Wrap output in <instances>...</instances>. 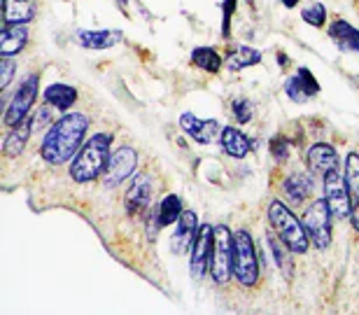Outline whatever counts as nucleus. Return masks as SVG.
<instances>
[{
    "label": "nucleus",
    "instance_id": "f257e3e1",
    "mask_svg": "<svg viewBox=\"0 0 359 315\" xmlns=\"http://www.w3.org/2000/svg\"><path fill=\"white\" fill-rule=\"evenodd\" d=\"M89 128V117L82 112H66L47 128L40 145V156L52 166H61L75 159L84 145V135Z\"/></svg>",
    "mask_w": 359,
    "mask_h": 315
},
{
    "label": "nucleus",
    "instance_id": "f03ea898",
    "mask_svg": "<svg viewBox=\"0 0 359 315\" xmlns=\"http://www.w3.org/2000/svg\"><path fill=\"white\" fill-rule=\"evenodd\" d=\"M112 138V133H96L80 147V152L70 161V177L77 185L93 182L96 177L105 173V166L110 161Z\"/></svg>",
    "mask_w": 359,
    "mask_h": 315
},
{
    "label": "nucleus",
    "instance_id": "7ed1b4c3",
    "mask_svg": "<svg viewBox=\"0 0 359 315\" xmlns=\"http://www.w3.org/2000/svg\"><path fill=\"white\" fill-rule=\"evenodd\" d=\"M269 222H271V227L276 229V234L280 236V241H283L292 253H299V255L308 253L311 239H308L304 220H299L297 215L287 208V203H283L280 199H273L269 203Z\"/></svg>",
    "mask_w": 359,
    "mask_h": 315
},
{
    "label": "nucleus",
    "instance_id": "20e7f679",
    "mask_svg": "<svg viewBox=\"0 0 359 315\" xmlns=\"http://www.w3.org/2000/svg\"><path fill=\"white\" fill-rule=\"evenodd\" d=\"M233 278L243 288H255L259 281V262L248 229H238L233 234Z\"/></svg>",
    "mask_w": 359,
    "mask_h": 315
},
{
    "label": "nucleus",
    "instance_id": "39448f33",
    "mask_svg": "<svg viewBox=\"0 0 359 315\" xmlns=\"http://www.w3.org/2000/svg\"><path fill=\"white\" fill-rule=\"evenodd\" d=\"M210 276L217 285H226L233 276V234L226 224L215 227L212 257H210Z\"/></svg>",
    "mask_w": 359,
    "mask_h": 315
},
{
    "label": "nucleus",
    "instance_id": "423d86ee",
    "mask_svg": "<svg viewBox=\"0 0 359 315\" xmlns=\"http://www.w3.org/2000/svg\"><path fill=\"white\" fill-rule=\"evenodd\" d=\"M332 220H334V213L329 208L327 199L313 201L304 213V227L308 232V239H311V243L318 250H327L332 246V239H334Z\"/></svg>",
    "mask_w": 359,
    "mask_h": 315
},
{
    "label": "nucleus",
    "instance_id": "0eeeda50",
    "mask_svg": "<svg viewBox=\"0 0 359 315\" xmlns=\"http://www.w3.org/2000/svg\"><path fill=\"white\" fill-rule=\"evenodd\" d=\"M38 94H40V77L35 73L26 75L5 105V112H3L5 126H14V124H19V121H24L28 117V112H31V107L35 105Z\"/></svg>",
    "mask_w": 359,
    "mask_h": 315
},
{
    "label": "nucleus",
    "instance_id": "6e6552de",
    "mask_svg": "<svg viewBox=\"0 0 359 315\" xmlns=\"http://www.w3.org/2000/svg\"><path fill=\"white\" fill-rule=\"evenodd\" d=\"M325 199L336 220H346L353 215V196L348 192L346 177L339 175V168L325 175Z\"/></svg>",
    "mask_w": 359,
    "mask_h": 315
},
{
    "label": "nucleus",
    "instance_id": "1a4fd4ad",
    "mask_svg": "<svg viewBox=\"0 0 359 315\" xmlns=\"http://www.w3.org/2000/svg\"><path fill=\"white\" fill-rule=\"evenodd\" d=\"M138 166V154L133 147H119L117 152L110 154V161L105 166L103 182L105 187H119L124 180H131Z\"/></svg>",
    "mask_w": 359,
    "mask_h": 315
},
{
    "label": "nucleus",
    "instance_id": "9d476101",
    "mask_svg": "<svg viewBox=\"0 0 359 315\" xmlns=\"http://www.w3.org/2000/svg\"><path fill=\"white\" fill-rule=\"evenodd\" d=\"M212 239H215V227L201 224L196 241H194V246H191V257H189V271H191L194 281H203L205 271H210Z\"/></svg>",
    "mask_w": 359,
    "mask_h": 315
},
{
    "label": "nucleus",
    "instance_id": "9b49d317",
    "mask_svg": "<svg viewBox=\"0 0 359 315\" xmlns=\"http://www.w3.org/2000/svg\"><path fill=\"white\" fill-rule=\"evenodd\" d=\"M180 126H182V131L187 135H191V138L201 142V145H210V142L219 140V135H222L219 121L198 119L196 114H191V112H184L182 117H180Z\"/></svg>",
    "mask_w": 359,
    "mask_h": 315
},
{
    "label": "nucleus",
    "instance_id": "f8f14e48",
    "mask_svg": "<svg viewBox=\"0 0 359 315\" xmlns=\"http://www.w3.org/2000/svg\"><path fill=\"white\" fill-rule=\"evenodd\" d=\"M285 94L292 98L294 103H308L313 96L320 94V82L308 68H299L297 75L285 80Z\"/></svg>",
    "mask_w": 359,
    "mask_h": 315
},
{
    "label": "nucleus",
    "instance_id": "ddd939ff",
    "mask_svg": "<svg viewBox=\"0 0 359 315\" xmlns=\"http://www.w3.org/2000/svg\"><path fill=\"white\" fill-rule=\"evenodd\" d=\"M152 203V177L147 173H135L126 189V210L131 215H140Z\"/></svg>",
    "mask_w": 359,
    "mask_h": 315
},
{
    "label": "nucleus",
    "instance_id": "4468645a",
    "mask_svg": "<svg viewBox=\"0 0 359 315\" xmlns=\"http://www.w3.org/2000/svg\"><path fill=\"white\" fill-rule=\"evenodd\" d=\"M196 234H198V220H196V213L194 210H184L180 215V220L175 222V232L170 236V248L173 253L182 255L187 250H191L194 241H196Z\"/></svg>",
    "mask_w": 359,
    "mask_h": 315
},
{
    "label": "nucleus",
    "instance_id": "2eb2a0df",
    "mask_svg": "<svg viewBox=\"0 0 359 315\" xmlns=\"http://www.w3.org/2000/svg\"><path fill=\"white\" fill-rule=\"evenodd\" d=\"M280 189H283V196L287 201L294 206H301L306 199L313 196V170L311 173H306V170H294V173H290L283 180Z\"/></svg>",
    "mask_w": 359,
    "mask_h": 315
},
{
    "label": "nucleus",
    "instance_id": "dca6fc26",
    "mask_svg": "<svg viewBox=\"0 0 359 315\" xmlns=\"http://www.w3.org/2000/svg\"><path fill=\"white\" fill-rule=\"evenodd\" d=\"M306 163L313 173L327 175L329 170L339 168V152H336L332 145H327V142H315V145L308 147Z\"/></svg>",
    "mask_w": 359,
    "mask_h": 315
},
{
    "label": "nucleus",
    "instance_id": "f3484780",
    "mask_svg": "<svg viewBox=\"0 0 359 315\" xmlns=\"http://www.w3.org/2000/svg\"><path fill=\"white\" fill-rule=\"evenodd\" d=\"M219 142H222V149H224L229 156H233V159H245L250 154V149L255 147V140H250V135H245L236 126L222 128Z\"/></svg>",
    "mask_w": 359,
    "mask_h": 315
},
{
    "label": "nucleus",
    "instance_id": "a211bd4d",
    "mask_svg": "<svg viewBox=\"0 0 359 315\" xmlns=\"http://www.w3.org/2000/svg\"><path fill=\"white\" fill-rule=\"evenodd\" d=\"M38 14L35 0H3V26L28 24Z\"/></svg>",
    "mask_w": 359,
    "mask_h": 315
},
{
    "label": "nucleus",
    "instance_id": "6ab92c4d",
    "mask_svg": "<svg viewBox=\"0 0 359 315\" xmlns=\"http://www.w3.org/2000/svg\"><path fill=\"white\" fill-rule=\"evenodd\" d=\"M124 40L121 31H77L75 42L84 49H110Z\"/></svg>",
    "mask_w": 359,
    "mask_h": 315
},
{
    "label": "nucleus",
    "instance_id": "aec40b11",
    "mask_svg": "<svg viewBox=\"0 0 359 315\" xmlns=\"http://www.w3.org/2000/svg\"><path fill=\"white\" fill-rule=\"evenodd\" d=\"M31 133H33V121H31V117H26L24 121H19V124L10 126V133L5 135V142H3L5 156L14 159V156H19L21 152H24V147H26L28 138H31Z\"/></svg>",
    "mask_w": 359,
    "mask_h": 315
},
{
    "label": "nucleus",
    "instance_id": "412c9836",
    "mask_svg": "<svg viewBox=\"0 0 359 315\" xmlns=\"http://www.w3.org/2000/svg\"><path fill=\"white\" fill-rule=\"evenodd\" d=\"M329 38L343 52H359V31L353 24H348L346 19H334L329 24Z\"/></svg>",
    "mask_w": 359,
    "mask_h": 315
},
{
    "label": "nucleus",
    "instance_id": "4be33fe9",
    "mask_svg": "<svg viewBox=\"0 0 359 315\" xmlns=\"http://www.w3.org/2000/svg\"><path fill=\"white\" fill-rule=\"evenodd\" d=\"M28 42V28L26 24H14V26H3L0 33V54L3 56H14L26 47Z\"/></svg>",
    "mask_w": 359,
    "mask_h": 315
},
{
    "label": "nucleus",
    "instance_id": "5701e85b",
    "mask_svg": "<svg viewBox=\"0 0 359 315\" xmlns=\"http://www.w3.org/2000/svg\"><path fill=\"white\" fill-rule=\"evenodd\" d=\"M42 98H45V103L54 105L56 110L66 112V110H70V107H73L75 101H77V89H75V87H70V84L54 82V84H49V87L45 89V94H42Z\"/></svg>",
    "mask_w": 359,
    "mask_h": 315
},
{
    "label": "nucleus",
    "instance_id": "b1692460",
    "mask_svg": "<svg viewBox=\"0 0 359 315\" xmlns=\"http://www.w3.org/2000/svg\"><path fill=\"white\" fill-rule=\"evenodd\" d=\"M262 59H264V56H262L259 49L248 47V45H241V47H236L233 52L226 54L224 66L229 70H233V73H238V70L252 68V66H257V63H262Z\"/></svg>",
    "mask_w": 359,
    "mask_h": 315
},
{
    "label": "nucleus",
    "instance_id": "393cba45",
    "mask_svg": "<svg viewBox=\"0 0 359 315\" xmlns=\"http://www.w3.org/2000/svg\"><path fill=\"white\" fill-rule=\"evenodd\" d=\"M269 248H271V253H273V260H276V264H278V269H283V274H285V278L290 281L292 278V274H294V262H292V250L285 246L283 241H280V236L278 234H273V232H269Z\"/></svg>",
    "mask_w": 359,
    "mask_h": 315
},
{
    "label": "nucleus",
    "instance_id": "a878e982",
    "mask_svg": "<svg viewBox=\"0 0 359 315\" xmlns=\"http://www.w3.org/2000/svg\"><path fill=\"white\" fill-rule=\"evenodd\" d=\"M191 63L196 68L205 70V73L215 75V73H219V68H222V63H224V59H222V56L215 52L212 47H196L191 52Z\"/></svg>",
    "mask_w": 359,
    "mask_h": 315
},
{
    "label": "nucleus",
    "instance_id": "bb28decb",
    "mask_svg": "<svg viewBox=\"0 0 359 315\" xmlns=\"http://www.w3.org/2000/svg\"><path fill=\"white\" fill-rule=\"evenodd\" d=\"M159 222H161V227L166 229L170 224H175V222L180 220V215L184 213V206H182V199H180L177 194H166L161 199V203H159Z\"/></svg>",
    "mask_w": 359,
    "mask_h": 315
},
{
    "label": "nucleus",
    "instance_id": "cd10ccee",
    "mask_svg": "<svg viewBox=\"0 0 359 315\" xmlns=\"http://www.w3.org/2000/svg\"><path fill=\"white\" fill-rule=\"evenodd\" d=\"M346 185L353 196V203H359V154L350 152L346 156Z\"/></svg>",
    "mask_w": 359,
    "mask_h": 315
},
{
    "label": "nucleus",
    "instance_id": "c85d7f7f",
    "mask_svg": "<svg viewBox=\"0 0 359 315\" xmlns=\"http://www.w3.org/2000/svg\"><path fill=\"white\" fill-rule=\"evenodd\" d=\"M301 17H304L306 24L313 26V28H322L327 24V10H325V5H322V3L308 5L306 10H301Z\"/></svg>",
    "mask_w": 359,
    "mask_h": 315
},
{
    "label": "nucleus",
    "instance_id": "c756f323",
    "mask_svg": "<svg viewBox=\"0 0 359 315\" xmlns=\"http://www.w3.org/2000/svg\"><path fill=\"white\" fill-rule=\"evenodd\" d=\"M290 138L287 135H273L271 142H269V149H271V156L276 159L278 163H285L287 161V156H290Z\"/></svg>",
    "mask_w": 359,
    "mask_h": 315
},
{
    "label": "nucleus",
    "instance_id": "7c9ffc66",
    "mask_svg": "<svg viewBox=\"0 0 359 315\" xmlns=\"http://www.w3.org/2000/svg\"><path fill=\"white\" fill-rule=\"evenodd\" d=\"M54 110H56V107H54V105H49V103L40 105L38 110H35V112L31 114L33 131H42L45 126H52V124H54Z\"/></svg>",
    "mask_w": 359,
    "mask_h": 315
},
{
    "label": "nucleus",
    "instance_id": "2f4dec72",
    "mask_svg": "<svg viewBox=\"0 0 359 315\" xmlns=\"http://www.w3.org/2000/svg\"><path fill=\"white\" fill-rule=\"evenodd\" d=\"M231 112H233L236 121L248 124V121H252V117H255V105H252V101H248V98H236L231 103Z\"/></svg>",
    "mask_w": 359,
    "mask_h": 315
},
{
    "label": "nucleus",
    "instance_id": "473e14b6",
    "mask_svg": "<svg viewBox=\"0 0 359 315\" xmlns=\"http://www.w3.org/2000/svg\"><path fill=\"white\" fill-rule=\"evenodd\" d=\"M236 7H238V0H224L222 3V35L226 40L231 38V19L236 14Z\"/></svg>",
    "mask_w": 359,
    "mask_h": 315
},
{
    "label": "nucleus",
    "instance_id": "72a5a7b5",
    "mask_svg": "<svg viewBox=\"0 0 359 315\" xmlns=\"http://www.w3.org/2000/svg\"><path fill=\"white\" fill-rule=\"evenodd\" d=\"M14 70H17V63L12 61V56H3L0 59V89H7L14 77Z\"/></svg>",
    "mask_w": 359,
    "mask_h": 315
},
{
    "label": "nucleus",
    "instance_id": "f704fd0d",
    "mask_svg": "<svg viewBox=\"0 0 359 315\" xmlns=\"http://www.w3.org/2000/svg\"><path fill=\"white\" fill-rule=\"evenodd\" d=\"M350 222H353V229L359 234V203H357V208L353 210V215H350Z\"/></svg>",
    "mask_w": 359,
    "mask_h": 315
},
{
    "label": "nucleus",
    "instance_id": "c9c22d12",
    "mask_svg": "<svg viewBox=\"0 0 359 315\" xmlns=\"http://www.w3.org/2000/svg\"><path fill=\"white\" fill-rule=\"evenodd\" d=\"M278 66H280V68H287V66H290V56L283 54V52H278Z\"/></svg>",
    "mask_w": 359,
    "mask_h": 315
},
{
    "label": "nucleus",
    "instance_id": "e433bc0d",
    "mask_svg": "<svg viewBox=\"0 0 359 315\" xmlns=\"http://www.w3.org/2000/svg\"><path fill=\"white\" fill-rule=\"evenodd\" d=\"M280 3H283V5L287 7V10H294V7H297V5L301 3V0H280Z\"/></svg>",
    "mask_w": 359,
    "mask_h": 315
},
{
    "label": "nucleus",
    "instance_id": "4c0bfd02",
    "mask_svg": "<svg viewBox=\"0 0 359 315\" xmlns=\"http://www.w3.org/2000/svg\"><path fill=\"white\" fill-rule=\"evenodd\" d=\"M117 3H119V5H121V7H124V5H126V3H128V0H117Z\"/></svg>",
    "mask_w": 359,
    "mask_h": 315
}]
</instances>
